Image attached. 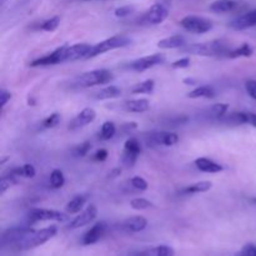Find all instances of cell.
<instances>
[{"instance_id": "cell-52", "label": "cell", "mask_w": 256, "mask_h": 256, "mask_svg": "<svg viewBox=\"0 0 256 256\" xmlns=\"http://www.w3.org/2000/svg\"><path fill=\"white\" fill-rule=\"evenodd\" d=\"M84 2H89V0H84Z\"/></svg>"}, {"instance_id": "cell-8", "label": "cell", "mask_w": 256, "mask_h": 256, "mask_svg": "<svg viewBox=\"0 0 256 256\" xmlns=\"http://www.w3.org/2000/svg\"><path fill=\"white\" fill-rule=\"evenodd\" d=\"M165 62V55L164 54H152L146 55V56L139 58V59L134 60L129 64V69L132 72H142L145 70L152 69L155 65L162 64Z\"/></svg>"}, {"instance_id": "cell-40", "label": "cell", "mask_w": 256, "mask_h": 256, "mask_svg": "<svg viewBox=\"0 0 256 256\" xmlns=\"http://www.w3.org/2000/svg\"><path fill=\"white\" fill-rule=\"evenodd\" d=\"M130 184H132V186L134 188V189L140 190V192H145V190L148 189L146 180L142 176L132 178V180H130Z\"/></svg>"}, {"instance_id": "cell-37", "label": "cell", "mask_w": 256, "mask_h": 256, "mask_svg": "<svg viewBox=\"0 0 256 256\" xmlns=\"http://www.w3.org/2000/svg\"><path fill=\"white\" fill-rule=\"evenodd\" d=\"M60 24V16H52L50 18V19L45 20L44 22L42 24V26H40V29L44 30V32H54V30L58 29V26H59Z\"/></svg>"}, {"instance_id": "cell-5", "label": "cell", "mask_w": 256, "mask_h": 256, "mask_svg": "<svg viewBox=\"0 0 256 256\" xmlns=\"http://www.w3.org/2000/svg\"><path fill=\"white\" fill-rule=\"evenodd\" d=\"M180 25L184 28L186 32L192 34H205L212 29V22L204 16H198V15H188L182 18Z\"/></svg>"}, {"instance_id": "cell-7", "label": "cell", "mask_w": 256, "mask_h": 256, "mask_svg": "<svg viewBox=\"0 0 256 256\" xmlns=\"http://www.w3.org/2000/svg\"><path fill=\"white\" fill-rule=\"evenodd\" d=\"M66 52H68V45H62V46L56 48L50 54L44 55L42 58H38L34 62H30V66H49V65L60 64V62H66Z\"/></svg>"}, {"instance_id": "cell-18", "label": "cell", "mask_w": 256, "mask_h": 256, "mask_svg": "<svg viewBox=\"0 0 256 256\" xmlns=\"http://www.w3.org/2000/svg\"><path fill=\"white\" fill-rule=\"evenodd\" d=\"M195 166L198 168V170L208 172V174H216V172H222L224 170L222 165L215 162L214 160L208 159V158H198L195 160Z\"/></svg>"}, {"instance_id": "cell-49", "label": "cell", "mask_w": 256, "mask_h": 256, "mask_svg": "<svg viewBox=\"0 0 256 256\" xmlns=\"http://www.w3.org/2000/svg\"><path fill=\"white\" fill-rule=\"evenodd\" d=\"M136 122H128V124L122 125V130H124V132H134V130H136Z\"/></svg>"}, {"instance_id": "cell-35", "label": "cell", "mask_w": 256, "mask_h": 256, "mask_svg": "<svg viewBox=\"0 0 256 256\" xmlns=\"http://www.w3.org/2000/svg\"><path fill=\"white\" fill-rule=\"evenodd\" d=\"M130 206L135 210H146L154 206V204L148 199H144V198H135L130 202Z\"/></svg>"}, {"instance_id": "cell-22", "label": "cell", "mask_w": 256, "mask_h": 256, "mask_svg": "<svg viewBox=\"0 0 256 256\" xmlns=\"http://www.w3.org/2000/svg\"><path fill=\"white\" fill-rule=\"evenodd\" d=\"M86 200H88L86 194L75 195V196L68 202L66 206H65V210H66L68 214H79V212L82 210V208L85 206V204H86Z\"/></svg>"}, {"instance_id": "cell-47", "label": "cell", "mask_w": 256, "mask_h": 256, "mask_svg": "<svg viewBox=\"0 0 256 256\" xmlns=\"http://www.w3.org/2000/svg\"><path fill=\"white\" fill-rule=\"evenodd\" d=\"M12 92H2V95H0V106L4 108L5 105H6V102H9L10 99H12Z\"/></svg>"}, {"instance_id": "cell-45", "label": "cell", "mask_w": 256, "mask_h": 256, "mask_svg": "<svg viewBox=\"0 0 256 256\" xmlns=\"http://www.w3.org/2000/svg\"><path fill=\"white\" fill-rule=\"evenodd\" d=\"M106 158H108V150L105 149L98 150V152L92 155V160H95V162H105Z\"/></svg>"}, {"instance_id": "cell-4", "label": "cell", "mask_w": 256, "mask_h": 256, "mask_svg": "<svg viewBox=\"0 0 256 256\" xmlns=\"http://www.w3.org/2000/svg\"><path fill=\"white\" fill-rule=\"evenodd\" d=\"M130 44H132L130 38L124 36V35H114V36L109 38V39L104 40V42H99V44L92 45L89 54H88L85 59H92V58L98 56V55H102L104 52H112V50L115 49H120V48H125Z\"/></svg>"}, {"instance_id": "cell-11", "label": "cell", "mask_w": 256, "mask_h": 256, "mask_svg": "<svg viewBox=\"0 0 256 256\" xmlns=\"http://www.w3.org/2000/svg\"><path fill=\"white\" fill-rule=\"evenodd\" d=\"M108 230V224L105 222H98L96 224L92 225L84 235H82V245L88 246V245H94L102 239Z\"/></svg>"}, {"instance_id": "cell-34", "label": "cell", "mask_w": 256, "mask_h": 256, "mask_svg": "<svg viewBox=\"0 0 256 256\" xmlns=\"http://www.w3.org/2000/svg\"><path fill=\"white\" fill-rule=\"evenodd\" d=\"M124 150L132 152V154L135 155H139L140 152H142V144H140V142L136 138H130V139H128L126 142H125Z\"/></svg>"}, {"instance_id": "cell-46", "label": "cell", "mask_w": 256, "mask_h": 256, "mask_svg": "<svg viewBox=\"0 0 256 256\" xmlns=\"http://www.w3.org/2000/svg\"><path fill=\"white\" fill-rule=\"evenodd\" d=\"M22 170H24V178H29V179L34 178L35 172H35V168L32 164H25L22 166Z\"/></svg>"}, {"instance_id": "cell-48", "label": "cell", "mask_w": 256, "mask_h": 256, "mask_svg": "<svg viewBox=\"0 0 256 256\" xmlns=\"http://www.w3.org/2000/svg\"><path fill=\"white\" fill-rule=\"evenodd\" d=\"M120 175H122V168H114V169L109 172L108 178H109V179H115V178H119Z\"/></svg>"}, {"instance_id": "cell-2", "label": "cell", "mask_w": 256, "mask_h": 256, "mask_svg": "<svg viewBox=\"0 0 256 256\" xmlns=\"http://www.w3.org/2000/svg\"><path fill=\"white\" fill-rule=\"evenodd\" d=\"M58 228L55 225H50V226L44 228V229L40 230H32L29 235L24 238L19 244L16 245L18 250H22V252H25V250H32L35 249V248L40 246V245L45 244L46 242H49L50 239L56 235Z\"/></svg>"}, {"instance_id": "cell-10", "label": "cell", "mask_w": 256, "mask_h": 256, "mask_svg": "<svg viewBox=\"0 0 256 256\" xmlns=\"http://www.w3.org/2000/svg\"><path fill=\"white\" fill-rule=\"evenodd\" d=\"M169 16V10L162 2H156L152 5L142 16V22L148 25H159L166 20Z\"/></svg>"}, {"instance_id": "cell-17", "label": "cell", "mask_w": 256, "mask_h": 256, "mask_svg": "<svg viewBox=\"0 0 256 256\" xmlns=\"http://www.w3.org/2000/svg\"><path fill=\"white\" fill-rule=\"evenodd\" d=\"M148 226V220L144 216H136L128 218L124 222H122V229L126 230L129 232H140L142 230L146 229Z\"/></svg>"}, {"instance_id": "cell-33", "label": "cell", "mask_w": 256, "mask_h": 256, "mask_svg": "<svg viewBox=\"0 0 256 256\" xmlns=\"http://www.w3.org/2000/svg\"><path fill=\"white\" fill-rule=\"evenodd\" d=\"M18 179H19V178L14 176V175H10V174L4 175V176L0 179V195H4L8 189H10L12 186L16 185L18 182H19Z\"/></svg>"}, {"instance_id": "cell-41", "label": "cell", "mask_w": 256, "mask_h": 256, "mask_svg": "<svg viewBox=\"0 0 256 256\" xmlns=\"http://www.w3.org/2000/svg\"><path fill=\"white\" fill-rule=\"evenodd\" d=\"M132 12H134V8L126 5V6L118 8V9L114 12V14L116 18H126L129 16L130 14H132Z\"/></svg>"}, {"instance_id": "cell-31", "label": "cell", "mask_w": 256, "mask_h": 256, "mask_svg": "<svg viewBox=\"0 0 256 256\" xmlns=\"http://www.w3.org/2000/svg\"><path fill=\"white\" fill-rule=\"evenodd\" d=\"M65 184V176L64 172L59 169L52 170L50 174V186L52 189H62Z\"/></svg>"}, {"instance_id": "cell-42", "label": "cell", "mask_w": 256, "mask_h": 256, "mask_svg": "<svg viewBox=\"0 0 256 256\" xmlns=\"http://www.w3.org/2000/svg\"><path fill=\"white\" fill-rule=\"evenodd\" d=\"M235 256H256V245L246 244L242 249V252Z\"/></svg>"}, {"instance_id": "cell-39", "label": "cell", "mask_w": 256, "mask_h": 256, "mask_svg": "<svg viewBox=\"0 0 256 256\" xmlns=\"http://www.w3.org/2000/svg\"><path fill=\"white\" fill-rule=\"evenodd\" d=\"M138 156H139V155H135L132 154V152H126V150H124L122 156V164H124L126 168H132L135 165V162H136Z\"/></svg>"}, {"instance_id": "cell-27", "label": "cell", "mask_w": 256, "mask_h": 256, "mask_svg": "<svg viewBox=\"0 0 256 256\" xmlns=\"http://www.w3.org/2000/svg\"><path fill=\"white\" fill-rule=\"evenodd\" d=\"M212 188V182H195V184L189 185V186L184 188L182 189V194H199V192H209L210 189Z\"/></svg>"}, {"instance_id": "cell-29", "label": "cell", "mask_w": 256, "mask_h": 256, "mask_svg": "<svg viewBox=\"0 0 256 256\" xmlns=\"http://www.w3.org/2000/svg\"><path fill=\"white\" fill-rule=\"evenodd\" d=\"M155 88V82L154 80L149 79L145 80V82H139V84L134 85L132 89V94L135 95H142V94H152L154 92Z\"/></svg>"}, {"instance_id": "cell-43", "label": "cell", "mask_w": 256, "mask_h": 256, "mask_svg": "<svg viewBox=\"0 0 256 256\" xmlns=\"http://www.w3.org/2000/svg\"><path fill=\"white\" fill-rule=\"evenodd\" d=\"M190 58H180L172 64V69H186L190 65Z\"/></svg>"}, {"instance_id": "cell-21", "label": "cell", "mask_w": 256, "mask_h": 256, "mask_svg": "<svg viewBox=\"0 0 256 256\" xmlns=\"http://www.w3.org/2000/svg\"><path fill=\"white\" fill-rule=\"evenodd\" d=\"M186 44V40L182 35H172L165 39L160 40L158 42V46L162 49H178V48H184Z\"/></svg>"}, {"instance_id": "cell-36", "label": "cell", "mask_w": 256, "mask_h": 256, "mask_svg": "<svg viewBox=\"0 0 256 256\" xmlns=\"http://www.w3.org/2000/svg\"><path fill=\"white\" fill-rule=\"evenodd\" d=\"M60 122V114L58 112H54V114L49 115V116L45 118L42 122V129H52V128L56 126Z\"/></svg>"}, {"instance_id": "cell-50", "label": "cell", "mask_w": 256, "mask_h": 256, "mask_svg": "<svg viewBox=\"0 0 256 256\" xmlns=\"http://www.w3.org/2000/svg\"><path fill=\"white\" fill-rule=\"evenodd\" d=\"M184 84H186V85H195V84H196V80L192 79V78H186V79L184 80Z\"/></svg>"}, {"instance_id": "cell-23", "label": "cell", "mask_w": 256, "mask_h": 256, "mask_svg": "<svg viewBox=\"0 0 256 256\" xmlns=\"http://www.w3.org/2000/svg\"><path fill=\"white\" fill-rule=\"evenodd\" d=\"M238 2L235 0H215L209 6L210 12L222 14V12H229L236 8Z\"/></svg>"}, {"instance_id": "cell-26", "label": "cell", "mask_w": 256, "mask_h": 256, "mask_svg": "<svg viewBox=\"0 0 256 256\" xmlns=\"http://www.w3.org/2000/svg\"><path fill=\"white\" fill-rule=\"evenodd\" d=\"M122 95V90L120 88L115 86V85H109V86H105L102 89H100L99 92L95 94V99L96 100H109V99H115V98L120 96Z\"/></svg>"}, {"instance_id": "cell-13", "label": "cell", "mask_w": 256, "mask_h": 256, "mask_svg": "<svg viewBox=\"0 0 256 256\" xmlns=\"http://www.w3.org/2000/svg\"><path fill=\"white\" fill-rule=\"evenodd\" d=\"M96 216H98L96 206L92 204H90L89 206L84 210V212H79V215H78L76 218H74V219L70 222L69 229L74 230V229H79V228L85 226V225H88V224H90L92 222H94V220L96 219Z\"/></svg>"}, {"instance_id": "cell-38", "label": "cell", "mask_w": 256, "mask_h": 256, "mask_svg": "<svg viewBox=\"0 0 256 256\" xmlns=\"http://www.w3.org/2000/svg\"><path fill=\"white\" fill-rule=\"evenodd\" d=\"M90 149H92V144H90V142H84L80 145H78V146L74 148V150H72V155L76 158H82L85 156V155H88V152H90Z\"/></svg>"}, {"instance_id": "cell-9", "label": "cell", "mask_w": 256, "mask_h": 256, "mask_svg": "<svg viewBox=\"0 0 256 256\" xmlns=\"http://www.w3.org/2000/svg\"><path fill=\"white\" fill-rule=\"evenodd\" d=\"M34 229L29 226H20V228H12V229H8L6 232H2V246H16L22 239H24L26 235H29L30 232Z\"/></svg>"}, {"instance_id": "cell-6", "label": "cell", "mask_w": 256, "mask_h": 256, "mask_svg": "<svg viewBox=\"0 0 256 256\" xmlns=\"http://www.w3.org/2000/svg\"><path fill=\"white\" fill-rule=\"evenodd\" d=\"M68 212H60L56 210H49V209H32L28 212V222L30 224H35L39 222H66L68 220Z\"/></svg>"}, {"instance_id": "cell-28", "label": "cell", "mask_w": 256, "mask_h": 256, "mask_svg": "<svg viewBox=\"0 0 256 256\" xmlns=\"http://www.w3.org/2000/svg\"><path fill=\"white\" fill-rule=\"evenodd\" d=\"M252 52H254V50H252V45L244 42V44L240 45V46L230 50L228 56L232 58V59H236V58H250L252 55Z\"/></svg>"}, {"instance_id": "cell-20", "label": "cell", "mask_w": 256, "mask_h": 256, "mask_svg": "<svg viewBox=\"0 0 256 256\" xmlns=\"http://www.w3.org/2000/svg\"><path fill=\"white\" fill-rule=\"evenodd\" d=\"M175 250L169 245H159V246L149 248L146 250L138 252L134 256H174Z\"/></svg>"}, {"instance_id": "cell-3", "label": "cell", "mask_w": 256, "mask_h": 256, "mask_svg": "<svg viewBox=\"0 0 256 256\" xmlns=\"http://www.w3.org/2000/svg\"><path fill=\"white\" fill-rule=\"evenodd\" d=\"M114 79V75L112 72L106 69L92 70V72H86L80 74L76 79L74 80L75 88H92L96 85H104L110 82Z\"/></svg>"}, {"instance_id": "cell-51", "label": "cell", "mask_w": 256, "mask_h": 256, "mask_svg": "<svg viewBox=\"0 0 256 256\" xmlns=\"http://www.w3.org/2000/svg\"><path fill=\"white\" fill-rule=\"evenodd\" d=\"M5 2H6V0H0V4H4Z\"/></svg>"}, {"instance_id": "cell-25", "label": "cell", "mask_w": 256, "mask_h": 256, "mask_svg": "<svg viewBox=\"0 0 256 256\" xmlns=\"http://www.w3.org/2000/svg\"><path fill=\"white\" fill-rule=\"evenodd\" d=\"M230 118V122H234L235 124H250L252 126L256 128V114L255 112H235Z\"/></svg>"}, {"instance_id": "cell-44", "label": "cell", "mask_w": 256, "mask_h": 256, "mask_svg": "<svg viewBox=\"0 0 256 256\" xmlns=\"http://www.w3.org/2000/svg\"><path fill=\"white\" fill-rule=\"evenodd\" d=\"M245 89H246L250 98L256 102V80H248V82H245Z\"/></svg>"}, {"instance_id": "cell-14", "label": "cell", "mask_w": 256, "mask_h": 256, "mask_svg": "<svg viewBox=\"0 0 256 256\" xmlns=\"http://www.w3.org/2000/svg\"><path fill=\"white\" fill-rule=\"evenodd\" d=\"M230 28L234 30H245L249 29V28L256 26V8L252 10H249V12H244L240 16L235 18L234 20L230 22Z\"/></svg>"}, {"instance_id": "cell-24", "label": "cell", "mask_w": 256, "mask_h": 256, "mask_svg": "<svg viewBox=\"0 0 256 256\" xmlns=\"http://www.w3.org/2000/svg\"><path fill=\"white\" fill-rule=\"evenodd\" d=\"M188 98H190V99H199V98L212 99V98H215V89L210 85H200V86L195 88L192 92H188Z\"/></svg>"}, {"instance_id": "cell-30", "label": "cell", "mask_w": 256, "mask_h": 256, "mask_svg": "<svg viewBox=\"0 0 256 256\" xmlns=\"http://www.w3.org/2000/svg\"><path fill=\"white\" fill-rule=\"evenodd\" d=\"M116 134V126L112 122H105L104 124L100 128L99 132V139L102 140H110L112 138H114V135Z\"/></svg>"}, {"instance_id": "cell-1", "label": "cell", "mask_w": 256, "mask_h": 256, "mask_svg": "<svg viewBox=\"0 0 256 256\" xmlns=\"http://www.w3.org/2000/svg\"><path fill=\"white\" fill-rule=\"evenodd\" d=\"M185 52L190 55H200V56H228L230 49L224 40H212L206 42H196L184 49Z\"/></svg>"}, {"instance_id": "cell-16", "label": "cell", "mask_w": 256, "mask_h": 256, "mask_svg": "<svg viewBox=\"0 0 256 256\" xmlns=\"http://www.w3.org/2000/svg\"><path fill=\"white\" fill-rule=\"evenodd\" d=\"M92 45L86 44V42H80V44L68 45L66 52V62H75V60L85 59L89 54Z\"/></svg>"}, {"instance_id": "cell-32", "label": "cell", "mask_w": 256, "mask_h": 256, "mask_svg": "<svg viewBox=\"0 0 256 256\" xmlns=\"http://www.w3.org/2000/svg\"><path fill=\"white\" fill-rule=\"evenodd\" d=\"M229 110V104H225V102H218L214 104L212 106H210L209 109V115L215 119H219V118L225 116V114Z\"/></svg>"}, {"instance_id": "cell-12", "label": "cell", "mask_w": 256, "mask_h": 256, "mask_svg": "<svg viewBox=\"0 0 256 256\" xmlns=\"http://www.w3.org/2000/svg\"><path fill=\"white\" fill-rule=\"evenodd\" d=\"M148 139L155 146H172L179 142V135L172 132H154Z\"/></svg>"}, {"instance_id": "cell-19", "label": "cell", "mask_w": 256, "mask_h": 256, "mask_svg": "<svg viewBox=\"0 0 256 256\" xmlns=\"http://www.w3.org/2000/svg\"><path fill=\"white\" fill-rule=\"evenodd\" d=\"M124 110L128 112H134V114H142L150 109V102L146 99H134L128 100L124 102Z\"/></svg>"}, {"instance_id": "cell-15", "label": "cell", "mask_w": 256, "mask_h": 256, "mask_svg": "<svg viewBox=\"0 0 256 256\" xmlns=\"http://www.w3.org/2000/svg\"><path fill=\"white\" fill-rule=\"evenodd\" d=\"M96 118V112H95L94 109L92 108H85L82 109L74 119L72 120V122L69 124V129L70 130H75V129H82L84 128L85 125H89L90 122H92Z\"/></svg>"}]
</instances>
